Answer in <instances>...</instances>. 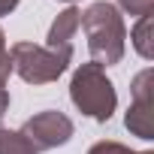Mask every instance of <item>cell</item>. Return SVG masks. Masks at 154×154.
<instances>
[{
    "mask_svg": "<svg viewBox=\"0 0 154 154\" xmlns=\"http://www.w3.org/2000/svg\"><path fill=\"white\" fill-rule=\"evenodd\" d=\"M82 30H85L94 63L100 66L121 63L124 48H127V30H124V18L115 9V3H106V0L91 3L82 12Z\"/></svg>",
    "mask_w": 154,
    "mask_h": 154,
    "instance_id": "obj_1",
    "label": "cell"
},
{
    "mask_svg": "<svg viewBox=\"0 0 154 154\" xmlns=\"http://www.w3.org/2000/svg\"><path fill=\"white\" fill-rule=\"evenodd\" d=\"M69 100L72 106L79 109L82 115L94 118V121H109L115 115L118 106V94L115 85L106 75V66L100 63H82L79 69L72 72V82H69Z\"/></svg>",
    "mask_w": 154,
    "mask_h": 154,
    "instance_id": "obj_2",
    "label": "cell"
},
{
    "mask_svg": "<svg viewBox=\"0 0 154 154\" xmlns=\"http://www.w3.org/2000/svg\"><path fill=\"white\" fill-rule=\"evenodd\" d=\"M9 60H12V69L21 75L27 85H48V82H57L60 75L66 72L72 54L36 45L30 39H21V42H12Z\"/></svg>",
    "mask_w": 154,
    "mask_h": 154,
    "instance_id": "obj_3",
    "label": "cell"
},
{
    "mask_svg": "<svg viewBox=\"0 0 154 154\" xmlns=\"http://www.w3.org/2000/svg\"><path fill=\"white\" fill-rule=\"evenodd\" d=\"M130 109H127V130L139 139H154V69L145 66L142 72L133 75V82H130Z\"/></svg>",
    "mask_w": 154,
    "mask_h": 154,
    "instance_id": "obj_4",
    "label": "cell"
},
{
    "mask_svg": "<svg viewBox=\"0 0 154 154\" xmlns=\"http://www.w3.org/2000/svg\"><path fill=\"white\" fill-rule=\"evenodd\" d=\"M21 133L27 136V142L36 148V151H51V148H60L72 139L75 127L72 121L57 112V109H42L36 115H30L24 124H21Z\"/></svg>",
    "mask_w": 154,
    "mask_h": 154,
    "instance_id": "obj_5",
    "label": "cell"
},
{
    "mask_svg": "<svg viewBox=\"0 0 154 154\" xmlns=\"http://www.w3.org/2000/svg\"><path fill=\"white\" fill-rule=\"evenodd\" d=\"M79 27H82V12L79 9H63L54 21H51V27H48V36H45V48H54V51H69L72 54V39H75V33H79Z\"/></svg>",
    "mask_w": 154,
    "mask_h": 154,
    "instance_id": "obj_6",
    "label": "cell"
},
{
    "mask_svg": "<svg viewBox=\"0 0 154 154\" xmlns=\"http://www.w3.org/2000/svg\"><path fill=\"white\" fill-rule=\"evenodd\" d=\"M130 42H133V48L139 51V57H145V60L154 57V18H151V15H142V18L133 24Z\"/></svg>",
    "mask_w": 154,
    "mask_h": 154,
    "instance_id": "obj_7",
    "label": "cell"
},
{
    "mask_svg": "<svg viewBox=\"0 0 154 154\" xmlns=\"http://www.w3.org/2000/svg\"><path fill=\"white\" fill-rule=\"evenodd\" d=\"M12 72V60H9V45H6V33L0 27V121L9 112V88H6V79Z\"/></svg>",
    "mask_w": 154,
    "mask_h": 154,
    "instance_id": "obj_8",
    "label": "cell"
},
{
    "mask_svg": "<svg viewBox=\"0 0 154 154\" xmlns=\"http://www.w3.org/2000/svg\"><path fill=\"white\" fill-rule=\"evenodd\" d=\"M0 154H39L21 130H0Z\"/></svg>",
    "mask_w": 154,
    "mask_h": 154,
    "instance_id": "obj_9",
    "label": "cell"
},
{
    "mask_svg": "<svg viewBox=\"0 0 154 154\" xmlns=\"http://www.w3.org/2000/svg\"><path fill=\"white\" fill-rule=\"evenodd\" d=\"M115 9H124L127 15H133V18H142V15H151V9H154V0H115Z\"/></svg>",
    "mask_w": 154,
    "mask_h": 154,
    "instance_id": "obj_10",
    "label": "cell"
},
{
    "mask_svg": "<svg viewBox=\"0 0 154 154\" xmlns=\"http://www.w3.org/2000/svg\"><path fill=\"white\" fill-rule=\"evenodd\" d=\"M88 154H151V151H133L121 142H112V139H103V142H94L88 148Z\"/></svg>",
    "mask_w": 154,
    "mask_h": 154,
    "instance_id": "obj_11",
    "label": "cell"
},
{
    "mask_svg": "<svg viewBox=\"0 0 154 154\" xmlns=\"http://www.w3.org/2000/svg\"><path fill=\"white\" fill-rule=\"evenodd\" d=\"M18 3H21V0H0V18H3V15H9Z\"/></svg>",
    "mask_w": 154,
    "mask_h": 154,
    "instance_id": "obj_12",
    "label": "cell"
},
{
    "mask_svg": "<svg viewBox=\"0 0 154 154\" xmlns=\"http://www.w3.org/2000/svg\"><path fill=\"white\" fill-rule=\"evenodd\" d=\"M63 3H72V0H63Z\"/></svg>",
    "mask_w": 154,
    "mask_h": 154,
    "instance_id": "obj_13",
    "label": "cell"
}]
</instances>
